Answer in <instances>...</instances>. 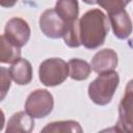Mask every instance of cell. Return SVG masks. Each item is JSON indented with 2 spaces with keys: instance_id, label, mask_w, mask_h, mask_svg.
I'll return each mask as SVG.
<instances>
[{
  "instance_id": "obj_15",
  "label": "cell",
  "mask_w": 133,
  "mask_h": 133,
  "mask_svg": "<svg viewBox=\"0 0 133 133\" xmlns=\"http://www.w3.org/2000/svg\"><path fill=\"white\" fill-rule=\"evenodd\" d=\"M62 37H63L64 44L71 48H77L80 45H82L80 39V29H79L78 19L73 22L66 23Z\"/></svg>"
},
{
  "instance_id": "obj_18",
  "label": "cell",
  "mask_w": 133,
  "mask_h": 133,
  "mask_svg": "<svg viewBox=\"0 0 133 133\" xmlns=\"http://www.w3.org/2000/svg\"><path fill=\"white\" fill-rule=\"evenodd\" d=\"M0 76H1V79H0V82H1V100L4 99L6 92L8 91L9 87H10V73H9V70L1 66L0 69Z\"/></svg>"
},
{
  "instance_id": "obj_7",
  "label": "cell",
  "mask_w": 133,
  "mask_h": 133,
  "mask_svg": "<svg viewBox=\"0 0 133 133\" xmlns=\"http://www.w3.org/2000/svg\"><path fill=\"white\" fill-rule=\"evenodd\" d=\"M118 121L115 124L116 131L133 132V92L125 91L118 106Z\"/></svg>"
},
{
  "instance_id": "obj_4",
  "label": "cell",
  "mask_w": 133,
  "mask_h": 133,
  "mask_svg": "<svg viewBox=\"0 0 133 133\" xmlns=\"http://www.w3.org/2000/svg\"><path fill=\"white\" fill-rule=\"evenodd\" d=\"M54 106L53 96L47 89H35L27 98L25 110L34 118L46 117Z\"/></svg>"
},
{
  "instance_id": "obj_10",
  "label": "cell",
  "mask_w": 133,
  "mask_h": 133,
  "mask_svg": "<svg viewBox=\"0 0 133 133\" xmlns=\"http://www.w3.org/2000/svg\"><path fill=\"white\" fill-rule=\"evenodd\" d=\"M34 117L27 111H19L8 119L6 133H29L34 128Z\"/></svg>"
},
{
  "instance_id": "obj_1",
  "label": "cell",
  "mask_w": 133,
  "mask_h": 133,
  "mask_svg": "<svg viewBox=\"0 0 133 133\" xmlns=\"http://www.w3.org/2000/svg\"><path fill=\"white\" fill-rule=\"evenodd\" d=\"M79 29L81 44L85 48H99L104 44L109 30L107 17L98 8L90 9L80 18Z\"/></svg>"
},
{
  "instance_id": "obj_21",
  "label": "cell",
  "mask_w": 133,
  "mask_h": 133,
  "mask_svg": "<svg viewBox=\"0 0 133 133\" xmlns=\"http://www.w3.org/2000/svg\"><path fill=\"white\" fill-rule=\"evenodd\" d=\"M83 2H85L87 4H96L97 0H83Z\"/></svg>"
},
{
  "instance_id": "obj_17",
  "label": "cell",
  "mask_w": 133,
  "mask_h": 133,
  "mask_svg": "<svg viewBox=\"0 0 133 133\" xmlns=\"http://www.w3.org/2000/svg\"><path fill=\"white\" fill-rule=\"evenodd\" d=\"M131 0H97V4H99L102 8L106 9L108 14L124 9L125 6Z\"/></svg>"
},
{
  "instance_id": "obj_11",
  "label": "cell",
  "mask_w": 133,
  "mask_h": 133,
  "mask_svg": "<svg viewBox=\"0 0 133 133\" xmlns=\"http://www.w3.org/2000/svg\"><path fill=\"white\" fill-rule=\"evenodd\" d=\"M11 79L19 85H26L32 79V66L31 63L24 58H19L11 63L9 68Z\"/></svg>"
},
{
  "instance_id": "obj_14",
  "label": "cell",
  "mask_w": 133,
  "mask_h": 133,
  "mask_svg": "<svg viewBox=\"0 0 133 133\" xmlns=\"http://www.w3.org/2000/svg\"><path fill=\"white\" fill-rule=\"evenodd\" d=\"M21 56L20 48L9 43L6 37L1 35V47H0V61L2 63H14Z\"/></svg>"
},
{
  "instance_id": "obj_13",
  "label": "cell",
  "mask_w": 133,
  "mask_h": 133,
  "mask_svg": "<svg viewBox=\"0 0 133 133\" xmlns=\"http://www.w3.org/2000/svg\"><path fill=\"white\" fill-rule=\"evenodd\" d=\"M55 9L58 15L66 22L77 20L79 14V5L77 0H57Z\"/></svg>"
},
{
  "instance_id": "obj_19",
  "label": "cell",
  "mask_w": 133,
  "mask_h": 133,
  "mask_svg": "<svg viewBox=\"0 0 133 133\" xmlns=\"http://www.w3.org/2000/svg\"><path fill=\"white\" fill-rule=\"evenodd\" d=\"M18 0H0V4L3 7H11L17 3Z\"/></svg>"
},
{
  "instance_id": "obj_8",
  "label": "cell",
  "mask_w": 133,
  "mask_h": 133,
  "mask_svg": "<svg viewBox=\"0 0 133 133\" xmlns=\"http://www.w3.org/2000/svg\"><path fill=\"white\" fill-rule=\"evenodd\" d=\"M117 54L112 49H103L97 52L91 58V69L97 74L114 71L117 65Z\"/></svg>"
},
{
  "instance_id": "obj_5",
  "label": "cell",
  "mask_w": 133,
  "mask_h": 133,
  "mask_svg": "<svg viewBox=\"0 0 133 133\" xmlns=\"http://www.w3.org/2000/svg\"><path fill=\"white\" fill-rule=\"evenodd\" d=\"M39 28L50 38L62 37L66 22L58 15L55 8L46 9L39 17Z\"/></svg>"
},
{
  "instance_id": "obj_2",
  "label": "cell",
  "mask_w": 133,
  "mask_h": 133,
  "mask_svg": "<svg viewBox=\"0 0 133 133\" xmlns=\"http://www.w3.org/2000/svg\"><path fill=\"white\" fill-rule=\"evenodd\" d=\"M118 83L119 76L114 71L99 74L88 85V97L97 105H107L112 100Z\"/></svg>"
},
{
  "instance_id": "obj_20",
  "label": "cell",
  "mask_w": 133,
  "mask_h": 133,
  "mask_svg": "<svg viewBox=\"0 0 133 133\" xmlns=\"http://www.w3.org/2000/svg\"><path fill=\"white\" fill-rule=\"evenodd\" d=\"M125 91H131V92H133V79H131V80L128 82Z\"/></svg>"
},
{
  "instance_id": "obj_12",
  "label": "cell",
  "mask_w": 133,
  "mask_h": 133,
  "mask_svg": "<svg viewBox=\"0 0 133 133\" xmlns=\"http://www.w3.org/2000/svg\"><path fill=\"white\" fill-rule=\"evenodd\" d=\"M69 64V76L73 80L81 81L88 78L91 72V65L87 61L80 58H72L68 62Z\"/></svg>"
},
{
  "instance_id": "obj_6",
  "label": "cell",
  "mask_w": 133,
  "mask_h": 133,
  "mask_svg": "<svg viewBox=\"0 0 133 133\" xmlns=\"http://www.w3.org/2000/svg\"><path fill=\"white\" fill-rule=\"evenodd\" d=\"M3 35L9 43L21 48L30 37V27L25 20L15 17L6 23Z\"/></svg>"
},
{
  "instance_id": "obj_9",
  "label": "cell",
  "mask_w": 133,
  "mask_h": 133,
  "mask_svg": "<svg viewBox=\"0 0 133 133\" xmlns=\"http://www.w3.org/2000/svg\"><path fill=\"white\" fill-rule=\"evenodd\" d=\"M108 15L114 35L119 39H125L129 37V35L132 33L133 26L132 21L125 8Z\"/></svg>"
},
{
  "instance_id": "obj_3",
  "label": "cell",
  "mask_w": 133,
  "mask_h": 133,
  "mask_svg": "<svg viewBox=\"0 0 133 133\" xmlns=\"http://www.w3.org/2000/svg\"><path fill=\"white\" fill-rule=\"evenodd\" d=\"M69 76V64L61 58H48L39 64L38 78L45 86L61 84Z\"/></svg>"
},
{
  "instance_id": "obj_16",
  "label": "cell",
  "mask_w": 133,
  "mask_h": 133,
  "mask_svg": "<svg viewBox=\"0 0 133 133\" xmlns=\"http://www.w3.org/2000/svg\"><path fill=\"white\" fill-rule=\"evenodd\" d=\"M42 132H82V128L80 127L78 122L75 121H60V122H53L49 123Z\"/></svg>"
}]
</instances>
